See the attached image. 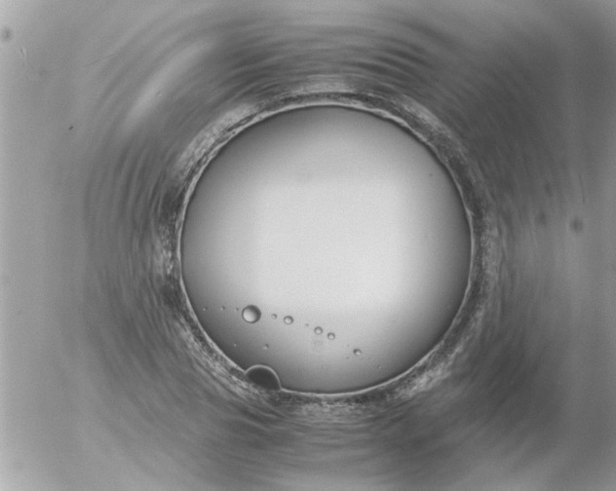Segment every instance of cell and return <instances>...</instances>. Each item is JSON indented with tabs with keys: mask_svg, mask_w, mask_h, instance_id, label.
I'll return each mask as SVG.
<instances>
[{
	"mask_svg": "<svg viewBox=\"0 0 616 491\" xmlns=\"http://www.w3.org/2000/svg\"><path fill=\"white\" fill-rule=\"evenodd\" d=\"M249 382L264 392H274L279 389V382L272 370L265 367H255L247 373Z\"/></svg>",
	"mask_w": 616,
	"mask_h": 491,
	"instance_id": "obj_1",
	"label": "cell"
}]
</instances>
